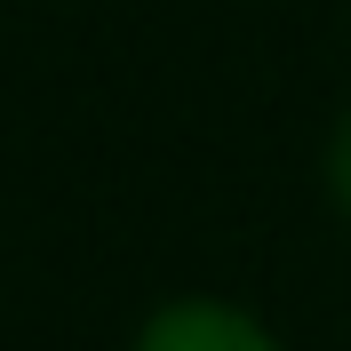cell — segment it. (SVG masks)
<instances>
[{"instance_id":"cell-1","label":"cell","mask_w":351,"mask_h":351,"mask_svg":"<svg viewBox=\"0 0 351 351\" xmlns=\"http://www.w3.org/2000/svg\"><path fill=\"white\" fill-rule=\"evenodd\" d=\"M136 351H280L271 335L232 304H208V295H184V304H160L136 335Z\"/></svg>"},{"instance_id":"cell-2","label":"cell","mask_w":351,"mask_h":351,"mask_svg":"<svg viewBox=\"0 0 351 351\" xmlns=\"http://www.w3.org/2000/svg\"><path fill=\"white\" fill-rule=\"evenodd\" d=\"M328 184H335V208L351 216V120L335 128V152H328Z\"/></svg>"}]
</instances>
